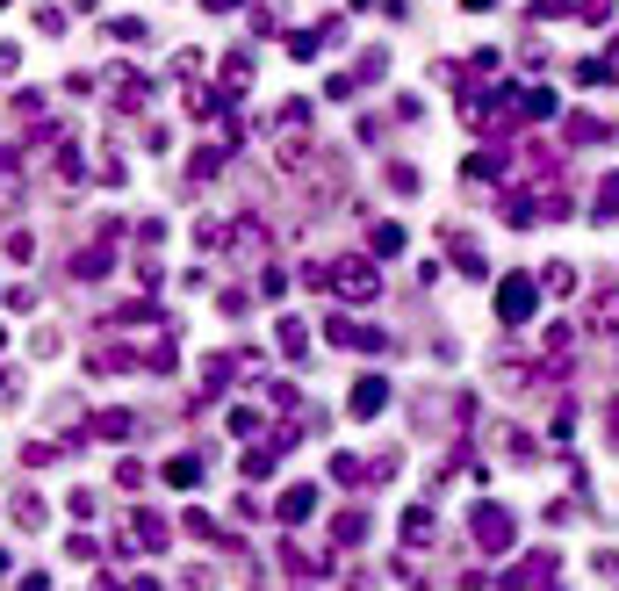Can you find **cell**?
<instances>
[{
  "label": "cell",
  "instance_id": "obj_1",
  "mask_svg": "<svg viewBox=\"0 0 619 591\" xmlns=\"http://www.w3.org/2000/svg\"><path fill=\"white\" fill-rule=\"evenodd\" d=\"M533 303H540V289H533L526 275H512V282L497 289V310H504V325H526V317H533Z\"/></svg>",
  "mask_w": 619,
  "mask_h": 591
},
{
  "label": "cell",
  "instance_id": "obj_2",
  "mask_svg": "<svg viewBox=\"0 0 619 591\" xmlns=\"http://www.w3.org/2000/svg\"><path fill=\"white\" fill-rule=\"evenodd\" d=\"M584 317H591V332H619V289L605 282V289L591 296V310H584Z\"/></svg>",
  "mask_w": 619,
  "mask_h": 591
},
{
  "label": "cell",
  "instance_id": "obj_3",
  "mask_svg": "<svg viewBox=\"0 0 619 591\" xmlns=\"http://www.w3.org/2000/svg\"><path fill=\"white\" fill-rule=\"evenodd\" d=\"M476 541H483V548H504V541H512V519H504L497 505H483V512H476Z\"/></svg>",
  "mask_w": 619,
  "mask_h": 591
},
{
  "label": "cell",
  "instance_id": "obj_4",
  "mask_svg": "<svg viewBox=\"0 0 619 591\" xmlns=\"http://www.w3.org/2000/svg\"><path fill=\"white\" fill-rule=\"evenodd\" d=\"M339 289L368 303V296H375V267H360V260H346V267H339Z\"/></svg>",
  "mask_w": 619,
  "mask_h": 591
},
{
  "label": "cell",
  "instance_id": "obj_5",
  "mask_svg": "<svg viewBox=\"0 0 619 591\" xmlns=\"http://www.w3.org/2000/svg\"><path fill=\"white\" fill-rule=\"evenodd\" d=\"M317 512V491H310V483H303V491H289V498H281V519H310Z\"/></svg>",
  "mask_w": 619,
  "mask_h": 591
},
{
  "label": "cell",
  "instance_id": "obj_6",
  "mask_svg": "<svg viewBox=\"0 0 619 591\" xmlns=\"http://www.w3.org/2000/svg\"><path fill=\"white\" fill-rule=\"evenodd\" d=\"M404 541H411V548H418V541H432V512H425V505H411V512H404Z\"/></svg>",
  "mask_w": 619,
  "mask_h": 591
},
{
  "label": "cell",
  "instance_id": "obj_7",
  "mask_svg": "<svg viewBox=\"0 0 619 591\" xmlns=\"http://www.w3.org/2000/svg\"><path fill=\"white\" fill-rule=\"evenodd\" d=\"M353 411H360V418L382 411V383H375V375H368V383H353Z\"/></svg>",
  "mask_w": 619,
  "mask_h": 591
},
{
  "label": "cell",
  "instance_id": "obj_8",
  "mask_svg": "<svg viewBox=\"0 0 619 591\" xmlns=\"http://www.w3.org/2000/svg\"><path fill=\"white\" fill-rule=\"evenodd\" d=\"M94 433H108V440H123V433H130V411H101V418H94Z\"/></svg>",
  "mask_w": 619,
  "mask_h": 591
},
{
  "label": "cell",
  "instance_id": "obj_9",
  "mask_svg": "<svg viewBox=\"0 0 619 591\" xmlns=\"http://www.w3.org/2000/svg\"><path fill=\"white\" fill-rule=\"evenodd\" d=\"M166 483H181V491H188V483H195V455H174V462H166Z\"/></svg>",
  "mask_w": 619,
  "mask_h": 591
},
{
  "label": "cell",
  "instance_id": "obj_10",
  "mask_svg": "<svg viewBox=\"0 0 619 591\" xmlns=\"http://www.w3.org/2000/svg\"><path fill=\"white\" fill-rule=\"evenodd\" d=\"M598 217H619V181H605V188H598Z\"/></svg>",
  "mask_w": 619,
  "mask_h": 591
},
{
  "label": "cell",
  "instance_id": "obj_11",
  "mask_svg": "<svg viewBox=\"0 0 619 591\" xmlns=\"http://www.w3.org/2000/svg\"><path fill=\"white\" fill-rule=\"evenodd\" d=\"M468 8H490V0H468Z\"/></svg>",
  "mask_w": 619,
  "mask_h": 591
},
{
  "label": "cell",
  "instance_id": "obj_12",
  "mask_svg": "<svg viewBox=\"0 0 619 591\" xmlns=\"http://www.w3.org/2000/svg\"><path fill=\"white\" fill-rule=\"evenodd\" d=\"M0 570H8V556H0Z\"/></svg>",
  "mask_w": 619,
  "mask_h": 591
}]
</instances>
